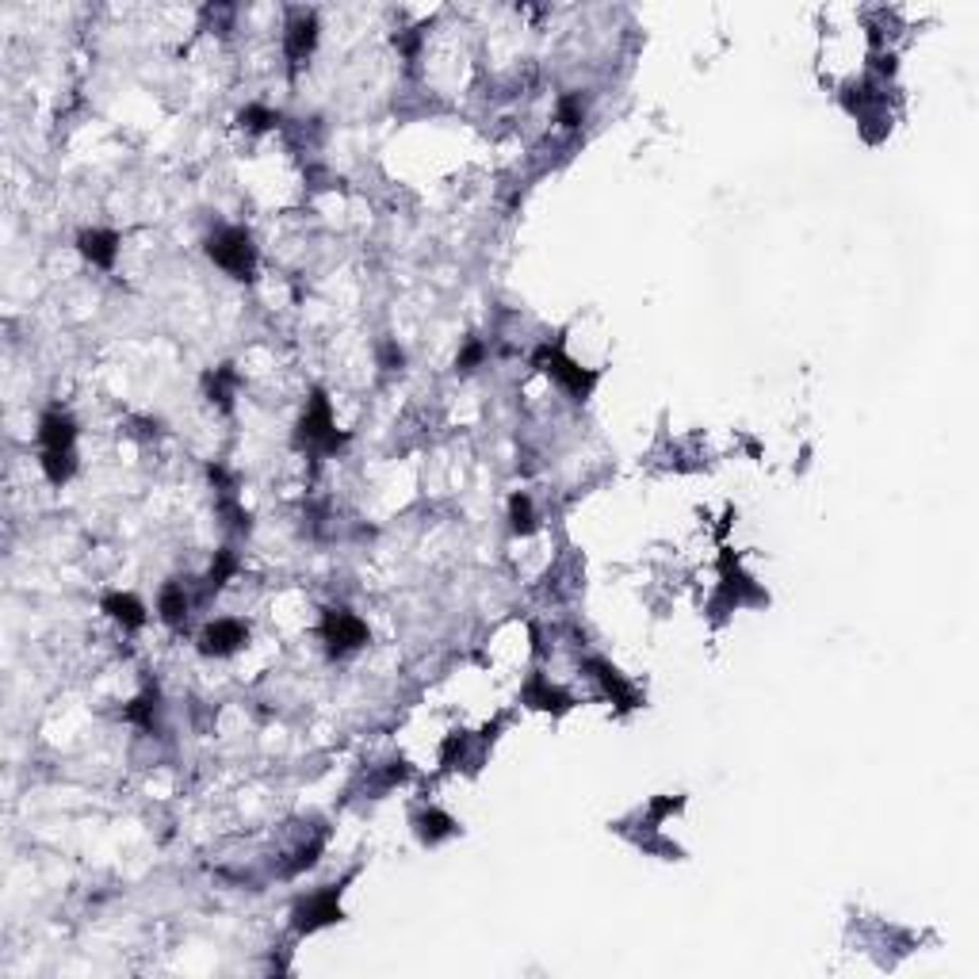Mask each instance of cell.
<instances>
[{
	"label": "cell",
	"mask_w": 979,
	"mask_h": 979,
	"mask_svg": "<svg viewBox=\"0 0 979 979\" xmlns=\"http://www.w3.org/2000/svg\"><path fill=\"white\" fill-rule=\"evenodd\" d=\"M295 444L318 452V456H333V452H341V448L349 444V433H341L337 421H333V406H329L326 391H314L310 398H306V410H303V417H299Z\"/></svg>",
	"instance_id": "6da1fadb"
},
{
	"label": "cell",
	"mask_w": 979,
	"mask_h": 979,
	"mask_svg": "<svg viewBox=\"0 0 979 979\" xmlns=\"http://www.w3.org/2000/svg\"><path fill=\"white\" fill-rule=\"evenodd\" d=\"M207 257L234 280H253L257 276V245L245 226H218L207 238Z\"/></svg>",
	"instance_id": "7a4b0ae2"
},
{
	"label": "cell",
	"mask_w": 979,
	"mask_h": 979,
	"mask_svg": "<svg viewBox=\"0 0 979 979\" xmlns=\"http://www.w3.org/2000/svg\"><path fill=\"white\" fill-rule=\"evenodd\" d=\"M532 364L536 368H544L559 387H563L570 398H578V402H586L589 394L597 391V383H601V371H593V368H582L578 360H570L566 356V349H563V341H547V345H540L536 349V356H532Z\"/></svg>",
	"instance_id": "3957f363"
},
{
	"label": "cell",
	"mask_w": 979,
	"mask_h": 979,
	"mask_svg": "<svg viewBox=\"0 0 979 979\" xmlns=\"http://www.w3.org/2000/svg\"><path fill=\"white\" fill-rule=\"evenodd\" d=\"M345 911H341V888L337 884H329L322 892L306 895L295 903V911H291V930L299 937L306 934H318V930H326L333 922H341Z\"/></svg>",
	"instance_id": "277c9868"
},
{
	"label": "cell",
	"mask_w": 979,
	"mask_h": 979,
	"mask_svg": "<svg viewBox=\"0 0 979 979\" xmlns=\"http://www.w3.org/2000/svg\"><path fill=\"white\" fill-rule=\"evenodd\" d=\"M322 639H326V651L333 658H345V654L360 651L364 643L371 639L368 624L349 609H326L322 612Z\"/></svg>",
	"instance_id": "5b68a950"
},
{
	"label": "cell",
	"mask_w": 979,
	"mask_h": 979,
	"mask_svg": "<svg viewBox=\"0 0 979 979\" xmlns=\"http://www.w3.org/2000/svg\"><path fill=\"white\" fill-rule=\"evenodd\" d=\"M719 574H723V582H719V605L739 609V605H765V601H769L762 589L754 586V578L742 574L739 559H735L731 551L719 559Z\"/></svg>",
	"instance_id": "8992f818"
},
{
	"label": "cell",
	"mask_w": 979,
	"mask_h": 979,
	"mask_svg": "<svg viewBox=\"0 0 979 979\" xmlns=\"http://www.w3.org/2000/svg\"><path fill=\"white\" fill-rule=\"evenodd\" d=\"M314 46H318V16L314 12H291V20H287V31H283V54H287V62L291 69H299L314 54Z\"/></svg>",
	"instance_id": "52a82bcc"
},
{
	"label": "cell",
	"mask_w": 979,
	"mask_h": 979,
	"mask_svg": "<svg viewBox=\"0 0 979 979\" xmlns=\"http://www.w3.org/2000/svg\"><path fill=\"white\" fill-rule=\"evenodd\" d=\"M249 643V628L241 620H211L199 631V654L207 658H226V654L241 651Z\"/></svg>",
	"instance_id": "ba28073f"
},
{
	"label": "cell",
	"mask_w": 979,
	"mask_h": 979,
	"mask_svg": "<svg viewBox=\"0 0 979 979\" xmlns=\"http://www.w3.org/2000/svg\"><path fill=\"white\" fill-rule=\"evenodd\" d=\"M586 670H589V677L601 685V693L620 708V712H631V708H639V693L631 689V681L612 662H605V658H586Z\"/></svg>",
	"instance_id": "9c48e42d"
},
{
	"label": "cell",
	"mask_w": 979,
	"mask_h": 979,
	"mask_svg": "<svg viewBox=\"0 0 979 979\" xmlns=\"http://www.w3.org/2000/svg\"><path fill=\"white\" fill-rule=\"evenodd\" d=\"M521 700L528 704V708H536V712H555V716H563V712L574 708L570 693H563L559 685H551L544 674H532L528 681H524Z\"/></svg>",
	"instance_id": "30bf717a"
},
{
	"label": "cell",
	"mask_w": 979,
	"mask_h": 979,
	"mask_svg": "<svg viewBox=\"0 0 979 979\" xmlns=\"http://www.w3.org/2000/svg\"><path fill=\"white\" fill-rule=\"evenodd\" d=\"M77 249H81V257H85L92 268L111 272V268H115V257H119V234H115V230L92 226V230H81V234H77Z\"/></svg>",
	"instance_id": "8fae6325"
},
{
	"label": "cell",
	"mask_w": 979,
	"mask_h": 979,
	"mask_svg": "<svg viewBox=\"0 0 979 979\" xmlns=\"http://www.w3.org/2000/svg\"><path fill=\"white\" fill-rule=\"evenodd\" d=\"M39 444H43V452H73L77 421L66 410H46L43 421H39Z\"/></svg>",
	"instance_id": "7c38bea8"
},
{
	"label": "cell",
	"mask_w": 979,
	"mask_h": 979,
	"mask_svg": "<svg viewBox=\"0 0 979 979\" xmlns=\"http://www.w3.org/2000/svg\"><path fill=\"white\" fill-rule=\"evenodd\" d=\"M414 830L425 846H440L444 838L459 834V823L448 815V811H440V807H425V811H417L414 815Z\"/></svg>",
	"instance_id": "4fadbf2b"
},
{
	"label": "cell",
	"mask_w": 979,
	"mask_h": 979,
	"mask_svg": "<svg viewBox=\"0 0 979 979\" xmlns=\"http://www.w3.org/2000/svg\"><path fill=\"white\" fill-rule=\"evenodd\" d=\"M100 609L108 612L115 624H123L127 631H138L146 624V605L134 597V593H104Z\"/></svg>",
	"instance_id": "5bb4252c"
},
{
	"label": "cell",
	"mask_w": 979,
	"mask_h": 979,
	"mask_svg": "<svg viewBox=\"0 0 979 979\" xmlns=\"http://www.w3.org/2000/svg\"><path fill=\"white\" fill-rule=\"evenodd\" d=\"M188 609H192V597L184 593L180 582L161 586V593H157V616H161L169 628H184V624H188Z\"/></svg>",
	"instance_id": "9a60e30c"
},
{
	"label": "cell",
	"mask_w": 979,
	"mask_h": 979,
	"mask_svg": "<svg viewBox=\"0 0 979 979\" xmlns=\"http://www.w3.org/2000/svg\"><path fill=\"white\" fill-rule=\"evenodd\" d=\"M203 391H207V398H211V402H218L222 410H230L234 391H238V371H234V364H218L215 371H207Z\"/></svg>",
	"instance_id": "2e32d148"
},
{
	"label": "cell",
	"mask_w": 979,
	"mask_h": 979,
	"mask_svg": "<svg viewBox=\"0 0 979 979\" xmlns=\"http://www.w3.org/2000/svg\"><path fill=\"white\" fill-rule=\"evenodd\" d=\"M234 574H238V555H234L230 547H222V551H215V563H211V570H207L203 593H207V597H211V593H218V589L226 586Z\"/></svg>",
	"instance_id": "e0dca14e"
},
{
	"label": "cell",
	"mask_w": 979,
	"mask_h": 979,
	"mask_svg": "<svg viewBox=\"0 0 979 979\" xmlns=\"http://www.w3.org/2000/svg\"><path fill=\"white\" fill-rule=\"evenodd\" d=\"M123 719L134 723V727H142V731H153V723H157V689H146L142 697H134L123 708Z\"/></svg>",
	"instance_id": "ac0fdd59"
},
{
	"label": "cell",
	"mask_w": 979,
	"mask_h": 979,
	"mask_svg": "<svg viewBox=\"0 0 979 979\" xmlns=\"http://www.w3.org/2000/svg\"><path fill=\"white\" fill-rule=\"evenodd\" d=\"M509 528L517 536H532L536 532V505H532L528 494H513L509 498Z\"/></svg>",
	"instance_id": "d6986e66"
},
{
	"label": "cell",
	"mask_w": 979,
	"mask_h": 979,
	"mask_svg": "<svg viewBox=\"0 0 979 979\" xmlns=\"http://www.w3.org/2000/svg\"><path fill=\"white\" fill-rule=\"evenodd\" d=\"M238 123L245 131H272V127H280V111L264 108V104H249V108L238 111Z\"/></svg>",
	"instance_id": "ffe728a7"
},
{
	"label": "cell",
	"mask_w": 979,
	"mask_h": 979,
	"mask_svg": "<svg viewBox=\"0 0 979 979\" xmlns=\"http://www.w3.org/2000/svg\"><path fill=\"white\" fill-rule=\"evenodd\" d=\"M326 849V834H318V838H310L287 865H283V876H299V872H306V869H314L318 865V853Z\"/></svg>",
	"instance_id": "44dd1931"
},
{
	"label": "cell",
	"mask_w": 979,
	"mask_h": 979,
	"mask_svg": "<svg viewBox=\"0 0 979 979\" xmlns=\"http://www.w3.org/2000/svg\"><path fill=\"white\" fill-rule=\"evenodd\" d=\"M582 119H586L582 96H578V92H566L563 100H559V123H563L566 131H574V127H582Z\"/></svg>",
	"instance_id": "7402d4cb"
},
{
	"label": "cell",
	"mask_w": 979,
	"mask_h": 979,
	"mask_svg": "<svg viewBox=\"0 0 979 979\" xmlns=\"http://www.w3.org/2000/svg\"><path fill=\"white\" fill-rule=\"evenodd\" d=\"M467 746H471V735H467V731H452V735L444 739V746H440V762L459 765L463 758H467Z\"/></svg>",
	"instance_id": "603a6c76"
},
{
	"label": "cell",
	"mask_w": 979,
	"mask_h": 979,
	"mask_svg": "<svg viewBox=\"0 0 979 979\" xmlns=\"http://www.w3.org/2000/svg\"><path fill=\"white\" fill-rule=\"evenodd\" d=\"M685 807V796H662V800H651V811H647V830H654L666 815H674Z\"/></svg>",
	"instance_id": "cb8c5ba5"
},
{
	"label": "cell",
	"mask_w": 979,
	"mask_h": 979,
	"mask_svg": "<svg viewBox=\"0 0 979 979\" xmlns=\"http://www.w3.org/2000/svg\"><path fill=\"white\" fill-rule=\"evenodd\" d=\"M486 360V345H482L479 337H471L463 349H459V356H456V368L459 371H475Z\"/></svg>",
	"instance_id": "d4e9b609"
},
{
	"label": "cell",
	"mask_w": 979,
	"mask_h": 979,
	"mask_svg": "<svg viewBox=\"0 0 979 979\" xmlns=\"http://www.w3.org/2000/svg\"><path fill=\"white\" fill-rule=\"evenodd\" d=\"M410 781V765L406 762H391L383 773H379V788H394V784Z\"/></svg>",
	"instance_id": "484cf974"
},
{
	"label": "cell",
	"mask_w": 979,
	"mask_h": 979,
	"mask_svg": "<svg viewBox=\"0 0 979 979\" xmlns=\"http://www.w3.org/2000/svg\"><path fill=\"white\" fill-rule=\"evenodd\" d=\"M379 364H383V368H402V364H406V352H402V349H398V345H394V341H387V345H383V349H379Z\"/></svg>",
	"instance_id": "4316f807"
}]
</instances>
